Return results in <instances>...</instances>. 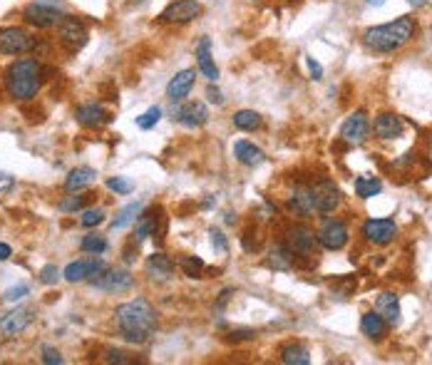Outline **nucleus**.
<instances>
[{"instance_id":"obj_1","label":"nucleus","mask_w":432,"mask_h":365,"mask_svg":"<svg viewBox=\"0 0 432 365\" xmlns=\"http://www.w3.org/2000/svg\"><path fill=\"white\" fill-rule=\"evenodd\" d=\"M115 321L122 338L129 343H147L159 326L157 311L147 298H132V301L117 306Z\"/></svg>"},{"instance_id":"obj_2","label":"nucleus","mask_w":432,"mask_h":365,"mask_svg":"<svg viewBox=\"0 0 432 365\" xmlns=\"http://www.w3.org/2000/svg\"><path fill=\"white\" fill-rule=\"evenodd\" d=\"M417 23L412 15H402L395 18L390 23H383V25H373L363 32V45L370 53H398L402 50L412 37H415Z\"/></svg>"},{"instance_id":"obj_3","label":"nucleus","mask_w":432,"mask_h":365,"mask_svg":"<svg viewBox=\"0 0 432 365\" xmlns=\"http://www.w3.org/2000/svg\"><path fill=\"white\" fill-rule=\"evenodd\" d=\"M42 75L45 68L37 58H18L6 70V90L8 97L15 102L35 100L42 87Z\"/></svg>"},{"instance_id":"obj_4","label":"nucleus","mask_w":432,"mask_h":365,"mask_svg":"<svg viewBox=\"0 0 432 365\" xmlns=\"http://www.w3.org/2000/svg\"><path fill=\"white\" fill-rule=\"evenodd\" d=\"M68 13L63 11V3L60 0H32L23 8V20L25 25L37 27V30H50V27H58L63 23V18Z\"/></svg>"},{"instance_id":"obj_5","label":"nucleus","mask_w":432,"mask_h":365,"mask_svg":"<svg viewBox=\"0 0 432 365\" xmlns=\"http://www.w3.org/2000/svg\"><path fill=\"white\" fill-rule=\"evenodd\" d=\"M40 40H37L32 32H27L25 27H18V25H8V27H0V53L3 55H27L32 50H37Z\"/></svg>"},{"instance_id":"obj_6","label":"nucleus","mask_w":432,"mask_h":365,"mask_svg":"<svg viewBox=\"0 0 432 365\" xmlns=\"http://www.w3.org/2000/svg\"><path fill=\"white\" fill-rule=\"evenodd\" d=\"M201 13H204V6L199 0H172L162 11L159 20L167 25H189V23L199 20Z\"/></svg>"},{"instance_id":"obj_7","label":"nucleus","mask_w":432,"mask_h":365,"mask_svg":"<svg viewBox=\"0 0 432 365\" xmlns=\"http://www.w3.org/2000/svg\"><path fill=\"white\" fill-rule=\"evenodd\" d=\"M58 40L70 50V53H77V50H82L84 45H87V40H90V30L84 27L82 20H77V18H72V15H65L63 23L58 25Z\"/></svg>"},{"instance_id":"obj_8","label":"nucleus","mask_w":432,"mask_h":365,"mask_svg":"<svg viewBox=\"0 0 432 365\" xmlns=\"http://www.w3.org/2000/svg\"><path fill=\"white\" fill-rule=\"evenodd\" d=\"M284 236H286L284 243L296 256H316L318 254V233L311 231L308 226H303V224L291 226Z\"/></svg>"},{"instance_id":"obj_9","label":"nucleus","mask_w":432,"mask_h":365,"mask_svg":"<svg viewBox=\"0 0 432 365\" xmlns=\"http://www.w3.org/2000/svg\"><path fill=\"white\" fill-rule=\"evenodd\" d=\"M308 191H311V199H313L316 212L331 214V212H336V209L341 207L343 194H341V189H338L336 181L321 179V181H316L313 186H308Z\"/></svg>"},{"instance_id":"obj_10","label":"nucleus","mask_w":432,"mask_h":365,"mask_svg":"<svg viewBox=\"0 0 432 365\" xmlns=\"http://www.w3.org/2000/svg\"><path fill=\"white\" fill-rule=\"evenodd\" d=\"M92 288H100L107 293H127L134 286V276L127 269H107L102 276L90 281Z\"/></svg>"},{"instance_id":"obj_11","label":"nucleus","mask_w":432,"mask_h":365,"mask_svg":"<svg viewBox=\"0 0 432 365\" xmlns=\"http://www.w3.org/2000/svg\"><path fill=\"white\" fill-rule=\"evenodd\" d=\"M107 269H110V266L95 256V259H80V261L68 264V266H65V271H63V276H65V281H70V283H80V281L97 278V276H102Z\"/></svg>"},{"instance_id":"obj_12","label":"nucleus","mask_w":432,"mask_h":365,"mask_svg":"<svg viewBox=\"0 0 432 365\" xmlns=\"http://www.w3.org/2000/svg\"><path fill=\"white\" fill-rule=\"evenodd\" d=\"M368 134H370V122L363 110L353 112L348 120L343 122V127H341V139L345 144H350V147L363 144L365 139H368Z\"/></svg>"},{"instance_id":"obj_13","label":"nucleus","mask_w":432,"mask_h":365,"mask_svg":"<svg viewBox=\"0 0 432 365\" xmlns=\"http://www.w3.org/2000/svg\"><path fill=\"white\" fill-rule=\"evenodd\" d=\"M348 238L350 231L345 226V222H341V219H328L321 226V231H318V243L328 251H341L348 243Z\"/></svg>"},{"instance_id":"obj_14","label":"nucleus","mask_w":432,"mask_h":365,"mask_svg":"<svg viewBox=\"0 0 432 365\" xmlns=\"http://www.w3.org/2000/svg\"><path fill=\"white\" fill-rule=\"evenodd\" d=\"M363 236L375 246H385L398 236V226L393 219H368L363 226Z\"/></svg>"},{"instance_id":"obj_15","label":"nucleus","mask_w":432,"mask_h":365,"mask_svg":"<svg viewBox=\"0 0 432 365\" xmlns=\"http://www.w3.org/2000/svg\"><path fill=\"white\" fill-rule=\"evenodd\" d=\"M174 120L179 122V124H184V127H189V129L204 127L206 122H209V107H206L201 100L184 102V105L174 112Z\"/></svg>"},{"instance_id":"obj_16","label":"nucleus","mask_w":432,"mask_h":365,"mask_svg":"<svg viewBox=\"0 0 432 365\" xmlns=\"http://www.w3.org/2000/svg\"><path fill=\"white\" fill-rule=\"evenodd\" d=\"M75 120L87 129H100L105 124L112 122V115L100 105V102H87V105H80L75 110Z\"/></svg>"},{"instance_id":"obj_17","label":"nucleus","mask_w":432,"mask_h":365,"mask_svg":"<svg viewBox=\"0 0 432 365\" xmlns=\"http://www.w3.org/2000/svg\"><path fill=\"white\" fill-rule=\"evenodd\" d=\"M32 323V308H13L6 316L0 318V335L3 338H13V335H20L23 331Z\"/></svg>"},{"instance_id":"obj_18","label":"nucleus","mask_w":432,"mask_h":365,"mask_svg":"<svg viewBox=\"0 0 432 365\" xmlns=\"http://www.w3.org/2000/svg\"><path fill=\"white\" fill-rule=\"evenodd\" d=\"M194 85H196V70H191V68L179 70L174 77L169 79V85H167L169 102H184L186 97L191 95Z\"/></svg>"},{"instance_id":"obj_19","label":"nucleus","mask_w":432,"mask_h":365,"mask_svg":"<svg viewBox=\"0 0 432 365\" xmlns=\"http://www.w3.org/2000/svg\"><path fill=\"white\" fill-rule=\"evenodd\" d=\"M196 68L209 82L219 79V68H216L214 55H211V37H201L199 45H196Z\"/></svg>"},{"instance_id":"obj_20","label":"nucleus","mask_w":432,"mask_h":365,"mask_svg":"<svg viewBox=\"0 0 432 365\" xmlns=\"http://www.w3.org/2000/svg\"><path fill=\"white\" fill-rule=\"evenodd\" d=\"M402 132H405L402 117L393 115V112L378 115V120H375V134H378L380 139H398V137H402Z\"/></svg>"},{"instance_id":"obj_21","label":"nucleus","mask_w":432,"mask_h":365,"mask_svg":"<svg viewBox=\"0 0 432 365\" xmlns=\"http://www.w3.org/2000/svg\"><path fill=\"white\" fill-rule=\"evenodd\" d=\"M375 311L388 321V326H395L400 321V298H398V293L393 291L380 293L378 301H375Z\"/></svg>"},{"instance_id":"obj_22","label":"nucleus","mask_w":432,"mask_h":365,"mask_svg":"<svg viewBox=\"0 0 432 365\" xmlns=\"http://www.w3.org/2000/svg\"><path fill=\"white\" fill-rule=\"evenodd\" d=\"M234 157H236L243 167H258L266 162L264 149H258L256 144L246 142V139H239V142L234 144Z\"/></svg>"},{"instance_id":"obj_23","label":"nucleus","mask_w":432,"mask_h":365,"mask_svg":"<svg viewBox=\"0 0 432 365\" xmlns=\"http://www.w3.org/2000/svg\"><path fill=\"white\" fill-rule=\"evenodd\" d=\"M360 331H363V335H368L370 340H380L388 333V321H385L378 311H368L363 316V321H360Z\"/></svg>"},{"instance_id":"obj_24","label":"nucleus","mask_w":432,"mask_h":365,"mask_svg":"<svg viewBox=\"0 0 432 365\" xmlns=\"http://www.w3.org/2000/svg\"><path fill=\"white\" fill-rule=\"evenodd\" d=\"M97 179V172L92 169V167H77V169H72L68 174V179H65V189L72 194V191H82L84 186H90L92 181Z\"/></svg>"},{"instance_id":"obj_25","label":"nucleus","mask_w":432,"mask_h":365,"mask_svg":"<svg viewBox=\"0 0 432 365\" xmlns=\"http://www.w3.org/2000/svg\"><path fill=\"white\" fill-rule=\"evenodd\" d=\"M296 254L286 246V243H276L274 249L269 251V266L276 271H291L293 269Z\"/></svg>"},{"instance_id":"obj_26","label":"nucleus","mask_w":432,"mask_h":365,"mask_svg":"<svg viewBox=\"0 0 432 365\" xmlns=\"http://www.w3.org/2000/svg\"><path fill=\"white\" fill-rule=\"evenodd\" d=\"M147 274L152 278H169L174 274V261L169 259L167 254H152L147 259Z\"/></svg>"},{"instance_id":"obj_27","label":"nucleus","mask_w":432,"mask_h":365,"mask_svg":"<svg viewBox=\"0 0 432 365\" xmlns=\"http://www.w3.org/2000/svg\"><path fill=\"white\" fill-rule=\"evenodd\" d=\"M149 236H157V212H144L137 217V229H134V238L139 243L147 241Z\"/></svg>"},{"instance_id":"obj_28","label":"nucleus","mask_w":432,"mask_h":365,"mask_svg":"<svg viewBox=\"0 0 432 365\" xmlns=\"http://www.w3.org/2000/svg\"><path fill=\"white\" fill-rule=\"evenodd\" d=\"M291 209H293L298 217H311V214H316L311 191L303 189V186H298V189L293 191V196H291Z\"/></svg>"},{"instance_id":"obj_29","label":"nucleus","mask_w":432,"mask_h":365,"mask_svg":"<svg viewBox=\"0 0 432 365\" xmlns=\"http://www.w3.org/2000/svg\"><path fill=\"white\" fill-rule=\"evenodd\" d=\"M231 122H234V127L243 129V132H253V129H258L261 124H264V120H261V115H258L256 110H239V112H234Z\"/></svg>"},{"instance_id":"obj_30","label":"nucleus","mask_w":432,"mask_h":365,"mask_svg":"<svg viewBox=\"0 0 432 365\" xmlns=\"http://www.w3.org/2000/svg\"><path fill=\"white\" fill-rule=\"evenodd\" d=\"M281 360H284L286 365H308L311 363V353H308V348H303V345L288 343L281 348Z\"/></svg>"},{"instance_id":"obj_31","label":"nucleus","mask_w":432,"mask_h":365,"mask_svg":"<svg viewBox=\"0 0 432 365\" xmlns=\"http://www.w3.org/2000/svg\"><path fill=\"white\" fill-rule=\"evenodd\" d=\"M380 191H383V181H380L378 177L360 174L358 179H355V194H358L360 199H373Z\"/></svg>"},{"instance_id":"obj_32","label":"nucleus","mask_w":432,"mask_h":365,"mask_svg":"<svg viewBox=\"0 0 432 365\" xmlns=\"http://www.w3.org/2000/svg\"><path fill=\"white\" fill-rule=\"evenodd\" d=\"M142 209H144V204L142 201H134V204H127L125 209H120V214H117L115 219H112V229H125V226H129L132 222H137V217L142 214Z\"/></svg>"},{"instance_id":"obj_33","label":"nucleus","mask_w":432,"mask_h":365,"mask_svg":"<svg viewBox=\"0 0 432 365\" xmlns=\"http://www.w3.org/2000/svg\"><path fill=\"white\" fill-rule=\"evenodd\" d=\"M80 249H82L84 254L100 256L107 251V238L102 236V233H87V236H82V241H80Z\"/></svg>"},{"instance_id":"obj_34","label":"nucleus","mask_w":432,"mask_h":365,"mask_svg":"<svg viewBox=\"0 0 432 365\" xmlns=\"http://www.w3.org/2000/svg\"><path fill=\"white\" fill-rule=\"evenodd\" d=\"M92 194H80V191H72V196H65L63 201H60L58 207H60V212H65V214H72V212H80V209L87 204V199H90Z\"/></svg>"},{"instance_id":"obj_35","label":"nucleus","mask_w":432,"mask_h":365,"mask_svg":"<svg viewBox=\"0 0 432 365\" xmlns=\"http://www.w3.org/2000/svg\"><path fill=\"white\" fill-rule=\"evenodd\" d=\"M179 269L184 271L189 278H199L201 271H204V261L199 256H182L179 259Z\"/></svg>"},{"instance_id":"obj_36","label":"nucleus","mask_w":432,"mask_h":365,"mask_svg":"<svg viewBox=\"0 0 432 365\" xmlns=\"http://www.w3.org/2000/svg\"><path fill=\"white\" fill-rule=\"evenodd\" d=\"M159 120H162V107H149L144 115H139L137 117V127L139 129H152V127H157L159 124Z\"/></svg>"},{"instance_id":"obj_37","label":"nucleus","mask_w":432,"mask_h":365,"mask_svg":"<svg viewBox=\"0 0 432 365\" xmlns=\"http://www.w3.org/2000/svg\"><path fill=\"white\" fill-rule=\"evenodd\" d=\"M102 222H105V209H87V212H82V217H80V224H82L84 229L100 226Z\"/></svg>"},{"instance_id":"obj_38","label":"nucleus","mask_w":432,"mask_h":365,"mask_svg":"<svg viewBox=\"0 0 432 365\" xmlns=\"http://www.w3.org/2000/svg\"><path fill=\"white\" fill-rule=\"evenodd\" d=\"M107 186H110L112 191H117V194H132L134 191V181L125 179V177H110V179H107Z\"/></svg>"},{"instance_id":"obj_39","label":"nucleus","mask_w":432,"mask_h":365,"mask_svg":"<svg viewBox=\"0 0 432 365\" xmlns=\"http://www.w3.org/2000/svg\"><path fill=\"white\" fill-rule=\"evenodd\" d=\"M60 269L55 264H48V266H42V271H40V281L45 283V286H55L58 283V278H60Z\"/></svg>"},{"instance_id":"obj_40","label":"nucleus","mask_w":432,"mask_h":365,"mask_svg":"<svg viewBox=\"0 0 432 365\" xmlns=\"http://www.w3.org/2000/svg\"><path fill=\"white\" fill-rule=\"evenodd\" d=\"M27 293H30V286H27V283H20V286L8 288V291L3 293V298H6V301H11V303H15V301H20V298H25Z\"/></svg>"},{"instance_id":"obj_41","label":"nucleus","mask_w":432,"mask_h":365,"mask_svg":"<svg viewBox=\"0 0 432 365\" xmlns=\"http://www.w3.org/2000/svg\"><path fill=\"white\" fill-rule=\"evenodd\" d=\"M42 363H45V365H60V363H65V358H63V353H60L58 348L45 345V348H42Z\"/></svg>"},{"instance_id":"obj_42","label":"nucleus","mask_w":432,"mask_h":365,"mask_svg":"<svg viewBox=\"0 0 432 365\" xmlns=\"http://www.w3.org/2000/svg\"><path fill=\"white\" fill-rule=\"evenodd\" d=\"M107 363H132V358H129V353H125V350H107L105 355Z\"/></svg>"},{"instance_id":"obj_43","label":"nucleus","mask_w":432,"mask_h":365,"mask_svg":"<svg viewBox=\"0 0 432 365\" xmlns=\"http://www.w3.org/2000/svg\"><path fill=\"white\" fill-rule=\"evenodd\" d=\"M211 241H214V246H216L219 251H222V254H227V251H229V241H227V236H224L222 231L211 229Z\"/></svg>"},{"instance_id":"obj_44","label":"nucleus","mask_w":432,"mask_h":365,"mask_svg":"<svg viewBox=\"0 0 432 365\" xmlns=\"http://www.w3.org/2000/svg\"><path fill=\"white\" fill-rule=\"evenodd\" d=\"M206 97H209L211 105H224V95L219 87H214V82H211L209 87H206Z\"/></svg>"},{"instance_id":"obj_45","label":"nucleus","mask_w":432,"mask_h":365,"mask_svg":"<svg viewBox=\"0 0 432 365\" xmlns=\"http://www.w3.org/2000/svg\"><path fill=\"white\" fill-rule=\"evenodd\" d=\"M15 186V177L8 174V172H0V194H6Z\"/></svg>"},{"instance_id":"obj_46","label":"nucleus","mask_w":432,"mask_h":365,"mask_svg":"<svg viewBox=\"0 0 432 365\" xmlns=\"http://www.w3.org/2000/svg\"><path fill=\"white\" fill-rule=\"evenodd\" d=\"M137 254H139V241H137V238H132L129 246L125 249V261H127V264H132V261L137 259Z\"/></svg>"},{"instance_id":"obj_47","label":"nucleus","mask_w":432,"mask_h":365,"mask_svg":"<svg viewBox=\"0 0 432 365\" xmlns=\"http://www.w3.org/2000/svg\"><path fill=\"white\" fill-rule=\"evenodd\" d=\"M306 65H308V70H311V79H321V77H323L321 63H316L313 58H306Z\"/></svg>"},{"instance_id":"obj_48","label":"nucleus","mask_w":432,"mask_h":365,"mask_svg":"<svg viewBox=\"0 0 432 365\" xmlns=\"http://www.w3.org/2000/svg\"><path fill=\"white\" fill-rule=\"evenodd\" d=\"M13 256V249L8 246V243H3L0 241V261H8Z\"/></svg>"},{"instance_id":"obj_49","label":"nucleus","mask_w":432,"mask_h":365,"mask_svg":"<svg viewBox=\"0 0 432 365\" xmlns=\"http://www.w3.org/2000/svg\"><path fill=\"white\" fill-rule=\"evenodd\" d=\"M251 331H234V333H231V338L234 340H241V338H251Z\"/></svg>"},{"instance_id":"obj_50","label":"nucleus","mask_w":432,"mask_h":365,"mask_svg":"<svg viewBox=\"0 0 432 365\" xmlns=\"http://www.w3.org/2000/svg\"><path fill=\"white\" fill-rule=\"evenodd\" d=\"M412 8H422V6H427V0H407Z\"/></svg>"},{"instance_id":"obj_51","label":"nucleus","mask_w":432,"mask_h":365,"mask_svg":"<svg viewBox=\"0 0 432 365\" xmlns=\"http://www.w3.org/2000/svg\"><path fill=\"white\" fill-rule=\"evenodd\" d=\"M385 0H368V6H383Z\"/></svg>"},{"instance_id":"obj_52","label":"nucleus","mask_w":432,"mask_h":365,"mask_svg":"<svg viewBox=\"0 0 432 365\" xmlns=\"http://www.w3.org/2000/svg\"><path fill=\"white\" fill-rule=\"evenodd\" d=\"M248 3H258V0H248Z\"/></svg>"}]
</instances>
